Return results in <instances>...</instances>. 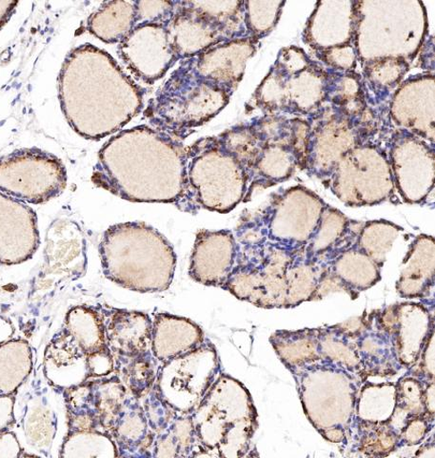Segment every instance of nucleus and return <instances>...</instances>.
I'll use <instances>...</instances> for the list:
<instances>
[{
    "instance_id": "32",
    "label": "nucleus",
    "mask_w": 435,
    "mask_h": 458,
    "mask_svg": "<svg viewBox=\"0 0 435 458\" xmlns=\"http://www.w3.org/2000/svg\"><path fill=\"white\" fill-rule=\"evenodd\" d=\"M64 332L87 353L107 348L103 317L92 308L78 306L66 314Z\"/></svg>"
},
{
    "instance_id": "9",
    "label": "nucleus",
    "mask_w": 435,
    "mask_h": 458,
    "mask_svg": "<svg viewBox=\"0 0 435 458\" xmlns=\"http://www.w3.org/2000/svg\"><path fill=\"white\" fill-rule=\"evenodd\" d=\"M324 183L353 208L380 205L397 191L387 151L372 140L347 153Z\"/></svg>"
},
{
    "instance_id": "13",
    "label": "nucleus",
    "mask_w": 435,
    "mask_h": 458,
    "mask_svg": "<svg viewBox=\"0 0 435 458\" xmlns=\"http://www.w3.org/2000/svg\"><path fill=\"white\" fill-rule=\"evenodd\" d=\"M220 360L212 343L165 363L159 371L156 391L177 412L192 414L217 379Z\"/></svg>"
},
{
    "instance_id": "47",
    "label": "nucleus",
    "mask_w": 435,
    "mask_h": 458,
    "mask_svg": "<svg viewBox=\"0 0 435 458\" xmlns=\"http://www.w3.org/2000/svg\"><path fill=\"white\" fill-rule=\"evenodd\" d=\"M13 404L12 395L0 394V433L6 432L13 423Z\"/></svg>"
},
{
    "instance_id": "24",
    "label": "nucleus",
    "mask_w": 435,
    "mask_h": 458,
    "mask_svg": "<svg viewBox=\"0 0 435 458\" xmlns=\"http://www.w3.org/2000/svg\"><path fill=\"white\" fill-rule=\"evenodd\" d=\"M152 329L148 314L113 310L105 324L107 347L127 358L147 355L152 348Z\"/></svg>"
},
{
    "instance_id": "3",
    "label": "nucleus",
    "mask_w": 435,
    "mask_h": 458,
    "mask_svg": "<svg viewBox=\"0 0 435 458\" xmlns=\"http://www.w3.org/2000/svg\"><path fill=\"white\" fill-rule=\"evenodd\" d=\"M310 123L284 114H264L220 134L248 177V202L255 190H265L305 168Z\"/></svg>"
},
{
    "instance_id": "46",
    "label": "nucleus",
    "mask_w": 435,
    "mask_h": 458,
    "mask_svg": "<svg viewBox=\"0 0 435 458\" xmlns=\"http://www.w3.org/2000/svg\"><path fill=\"white\" fill-rule=\"evenodd\" d=\"M21 454V447L16 436L10 432L0 433V458H14Z\"/></svg>"
},
{
    "instance_id": "44",
    "label": "nucleus",
    "mask_w": 435,
    "mask_h": 458,
    "mask_svg": "<svg viewBox=\"0 0 435 458\" xmlns=\"http://www.w3.org/2000/svg\"><path fill=\"white\" fill-rule=\"evenodd\" d=\"M144 412L151 431L155 435L163 432L178 417V412L165 403L157 391L149 394Z\"/></svg>"
},
{
    "instance_id": "40",
    "label": "nucleus",
    "mask_w": 435,
    "mask_h": 458,
    "mask_svg": "<svg viewBox=\"0 0 435 458\" xmlns=\"http://www.w3.org/2000/svg\"><path fill=\"white\" fill-rule=\"evenodd\" d=\"M409 69V63L401 59L374 60L364 64V83H369L372 90H379L382 94L389 89L395 88Z\"/></svg>"
},
{
    "instance_id": "34",
    "label": "nucleus",
    "mask_w": 435,
    "mask_h": 458,
    "mask_svg": "<svg viewBox=\"0 0 435 458\" xmlns=\"http://www.w3.org/2000/svg\"><path fill=\"white\" fill-rule=\"evenodd\" d=\"M92 408L100 432L110 436L127 400V389L123 383L113 377L91 382Z\"/></svg>"
},
{
    "instance_id": "17",
    "label": "nucleus",
    "mask_w": 435,
    "mask_h": 458,
    "mask_svg": "<svg viewBox=\"0 0 435 458\" xmlns=\"http://www.w3.org/2000/svg\"><path fill=\"white\" fill-rule=\"evenodd\" d=\"M238 252L233 232L201 229L196 236L188 276L199 284L223 289L235 267Z\"/></svg>"
},
{
    "instance_id": "49",
    "label": "nucleus",
    "mask_w": 435,
    "mask_h": 458,
    "mask_svg": "<svg viewBox=\"0 0 435 458\" xmlns=\"http://www.w3.org/2000/svg\"><path fill=\"white\" fill-rule=\"evenodd\" d=\"M424 405L426 414L429 419L433 420L434 418V383L431 381L424 392Z\"/></svg>"
},
{
    "instance_id": "31",
    "label": "nucleus",
    "mask_w": 435,
    "mask_h": 458,
    "mask_svg": "<svg viewBox=\"0 0 435 458\" xmlns=\"http://www.w3.org/2000/svg\"><path fill=\"white\" fill-rule=\"evenodd\" d=\"M324 274V265L307 259L301 253L293 256L286 271V308L316 300Z\"/></svg>"
},
{
    "instance_id": "22",
    "label": "nucleus",
    "mask_w": 435,
    "mask_h": 458,
    "mask_svg": "<svg viewBox=\"0 0 435 458\" xmlns=\"http://www.w3.org/2000/svg\"><path fill=\"white\" fill-rule=\"evenodd\" d=\"M205 342L201 327L190 319L166 312L155 314L151 350L158 361L166 363Z\"/></svg>"
},
{
    "instance_id": "15",
    "label": "nucleus",
    "mask_w": 435,
    "mask_h": 458,
    "mask_svg": "<svg viewBox=\"0 0 435 458\" xmlns=\"http://www.w3.org/2000/svg\"><path fill=\"white\" fill-rule=\"evenodd\" d=\"M119 55L126 67L142 82L163 79L179 61L171 46L167 25L135 26L120 43Z\"/></svg>"
},
{
    "instance_id": "39",
    "label": "nucleus",
    "mask_w": 435,
    "mask_h": 458,
    "mask_svg": "<svg viewBox=\"0 0 435 458\" xmlns=\"http://www.w3.org/2000/svg\"><path fill=\"white\" fill-rule=\"evenodd\" d=\"M282 2H244L246 35L257 42L267 37L280 18Z\"/></svg>"
},
{
    "instance_id": "41",
    "label": "nucleus",
    "mask_w": 435,
    "mask_h": 458,
    "mask_svg": "<svg viewBox=\"0 0 435 458\" xmlns=\"http://www.w3.org/2000/svg\"><path fill=\"white\" fill-rule=\"evenodd\" d=\"M145 356L130 358L121 372L125 388L138 399L148 395L155 382L154 368Z\"/></svg>"
},
{
    "instance_id": "1",
    "label": "nucleus",
    "mask_w": 435,
    "mask_h": 458,
    "mask_svg": "<svg viewBox=\"0 0 435 458\" xmlns=\"http://www.w3.org/2000/svg\"><path fill=\"white\" fill-rule=\"evenodd\" d=\"M187 148L150 124L113 135L98 152L92 181L132 203L172 204L186 194Z\"/></svg>"
},
{
    "instance_id": "2",
    "label": "nucleus",
    "mask_w": 435,
    "mask_h": 458,
    "mask_svg": "<svg viewBox=\"0 0 435 458\" xmlns=\"http://www.w3.org/2000/svg\"><path fill=\"white\" fill-rule=\"evenodd\" d=\"M59 98L72 131L93 140L121 131L144 108L141 86L109 53L88 43L66 56Z\"/></svg>"
},
{
    "instance_id": "28",
    "label": "nucleus",
    "mask_w": 435,
    "mask_h": 458,
    "mask_svg": "<svg viewBox=\"0 0 435 458\" xmlns=\"http://www.w3.org/2000/svg\"><path fill=\"white\" fill-rule=\"evenodd\" d=\"M110 437L117 446L130 455L143 454L154 446L155 435L138 398H127L120 418L113 426Z\"/></svg>"
},
{
    "instance_id": "19",
    "label": "nucleus",
    "mask_w": 435,
    "mask_h": 458,
    "mask_svg": "<svg viewBox=\"0 0 435 458\" xmlns=\"http://www.w3.org/2000/svg\"><path fill=\"white\" fill-rule=\"evenodd\" d=\"M381 268L355 242L331 256L324 264V274L316 299L333 292H344L356 297L381 281Z\"/></svg>"
},
{
    "instance_id": "21",
    "label": "nucleus",
    "mask_w": 435,
    "mask_h": 458,
    "mask_svg": "<svg viewBox=\"0 0 435 458\" xmlns=\"http://www.w3.org/2000/svg\"><path fill=\"white\" fill-rule=\"evenodd\" d=\"M169 38L179 63L199 55L209 48L229 41L225 36L188 7L186 2H179L175 16L167 26Z\"/></svg>"
},
{
    "instance_id": "11",
    "label": "nucleus",
    "mask_w": 435,
    "mask_h": 458,
    "mask_svg": "<svg viewBox=\"0 0 435 458\" xmlns=\"http://www.w3.org/2000/svg\"><path fill=\"white\" fill-rule=\"evenodd\" d=\"M306 120L310 133L304 170L323 182L347 153L372 134L370 118H353L330 105Z\"/></svg>"
},
{
    "instance_id": "43",
    "label": "nucleus",
    "mask_w": 435,
    "mask_h": 458,
    "mask_svg": "<svg viewBox=\"0 0 435 458\" xmlns=\"http://www.w3.org/2000/svg\"><path fill=\"white\" fill-rule=\"evenodd\" d=\"M315 55L326 68L337 72H355L359 61L355 43L315 51Z\"/></svg>"
},
{
    "instance_id": "8",
    "label": "nucleus",
    "mask_w": 435,
    "mask_h": 458,
    "mask_svg": "<svg viewBox=\"0 0 435 458\" xmlns=\"http://www.w3.org/2000/svg\"><path fill=\"white\" fill-rule=\"evenodd\" d=\"M231 96L176 69L149 100L144 116L150 125L181 140L216 117Z\"/></svg>"
},
{
    "instance_id": "7",
    "label": "nucleus",
    "mask_w": 435,
    "mask_h": 458,
    "mask_svg": "<svg viewBox=\"0 0 435 458\" xmlns=\"http://www.w3.org/2000/svg\"><path fill=\"white\" fill-rule=\"evenodd\" d=\"M324 200L302 185L273 194L269 205L243 221L235 236L240 245L269 246L293 256L305 249Z\"/></svg>"
},
{
    "instance_id": "35",
    "label": "nucleus",
    "mask_w": 435,
    "mask_h": 458,
    "mask_svg": "<svg viewBox=\"0 0 435 458\" xmlns=\"http://www.w3.org/2000/svg\"><path fill=\"white\" fill-rule=\"evenodd\" d=\"M186 4L219 29L228 40L247 38L244 24V2L186 0Z\"/></svg>"
},
{
    "instance_id": "14",
    "label": "nucleus",
    "mask_w": 435,
    "mask_h": 458,
    "mask_svg": "<svg viewBox=\"0 0 435 458\" xmlns=\"http://www.w3.org/2000/svg\"><path fill=\"white\" fill-rule=\"evenodd\" d=\"M385 149L396 191L404 202H426L434 188V143L397 129Z\"/></svg>"
},
{
    "instance_id": "38",
    "label": "nucleus",
    "mask_w": 435,
    "mask_h": 458,
    "mask_svg": "<svg viewBox=\"0 0 435 458\" xmlns=\"http://www.w3.org/2000/svg\"><path fill=\"white\" fill-rule=\"evenodd\" d=\"M63 457H117V444L106 433L99 431L70 432L62 450Z\"/></svg>"
},
{
    "instance_id": "10",
    "label": "nucleus",
    "mask_w": 435,
    "mask_h": 458,
    "mask_svg": "<svg viewBox=\"0 0 435 458\" xmlns=\"http://www.w3.org/2000/svg\"><path fill=\"white\" fill-rule=\"evenodd\" d=\"M292 258L269 246L238 243L236 265L223 290L259 308H286V271Z\"/></svg>"
},
{
    "instance_id": "16",
    "label": "nucleus",
    "mask_w": 435,
    "mask_h": 458,
    "mask_svg": "<svg viewBox=\"0 0 435 458\" xmlns=\"http://www.w3.org/2000/svg\"><path fill=\"white\" fill-rule=\"evenodd\" d=\"M257 46L250 38L225 41L180 62L177 69L233 95Z\"/></svg>"
},
{
    "instance_id": "29",
    "label": "nucleus",
    "mask_w": 435,
    "mask_h": 458,
    "mask_svg": "<svg viewBox=\"0 0 435 458\" xmlns=\"http://www.w3.org/2000/svg\"><path fill=\"white\" fill-rule=\"evenodd\" d=\"M136 25V3L130 0L107 2L96 10L87 21V30L97 39L115 45L133 30Z\"/></svg>"
},
{
    "instance_id": "48",
    "label": "nucleus",
    "mask_w": 435,
    "mask_h": 458,
    "mask_svg": "<svg viewBox=\"0 0 435 458\" xmlns=\"http://www.w3.org/2000/svg\"><path fill=\"white\" fill-rule=\"evenodd\" d=\"M17 6V2H8V0L4 2V0H0V29L8 22Z\"/></svg>"
},
{
    "instance_id": "37",
    "label": "nucleus",
    "mask_w": 435,
    "mask_h": 458,
    "mask_svg": "<svg viewBox=\"0 0 435 458\" xmlns=\"http://www.w3.org/2000/svg\"><path fill=\"white\" fill-rule=\"evenodd\" d=\"M154 441V456L187 457L197 442L192 417H177Z\"/></svg>"
},
{
    "instance_id": "26",
    "label": "nucleus",
    "mask_w": 435,
    "mask_h": 458,
    "mask_svg": "<svg viewBox=\"0 0 435 458\" xmlns=\"http://www.w3.org/2000/svg\"><path fill=\"white\" fill-rule=\"evenodd\" d=\"M87 354L64 331L56 335L46 348L45 370L47 379L56 388L68 390L89 378Z\"/></svg>"
},
{
    "instance_id": "50",
    "label": "nucleus",
    "mask_w": 435,
    "mask_h": 458,
    "mask_svg": "<svg viewBox=\"0 0 435 458\" xmlns=\"http://www.w3.org/2000/svg\"><path fill=\"white\" fill-rule=\"evenodd\" d=\"M13 334V328L12 324L2 315H0V345L3 343L10 340Z\"/></svg>"
},
{
    "instance_id": "42",
    "label": "nucleus",
    "mask_w": 435,
    "mask_h": 458,
    "mask_svg": "<svg viewBox=\"0 0 435 458\" xmlns=\"http://www.w3.org/2000/svg\"><path fill=\"white\" fill-rule=\"evenodd\" d=\"M136 3V25L170 23L178 10L179 2L168 0H139Z\"/></svg>"
},
{
    "instance_id": "6",
    "label": "nucleus",
    "mask_w": 435,
    "mask_h": 458,
    "mask_svg": "<svg viewBox=\"0 0 435 458\" xmlns=\"http://www.w3.org/2000/svg\"><path fill=\"white\" fill-rule=\"evenodd\" d=\"M191 417L197 441L213 457H238L248 451L256 411L238 381L217 377Z\"/></svg>"
},
{
    "instance_id": "4",
    "label": "nucleus",
    "mask_w": 435,
    "mask_h": 458,
    "mask_svg": "<svg viewBox=\"0 0 435 458\" xmlns=\"http://www.w3.org/2000/svg\"><path fill=\"white\" fill-rule=\"evenodd\" d=\"M99 253L105 276L132 292H165L175 276V250L164 235L142 222L110 226L101 239Z\"/></svg>"
},
{
    "instance_id": "25",
    "label": "nucleus",
    "mask_w": 435,
    "mask_h": 458,
    "mask_svg": "<svg viewBox=\"0 0 435 458\" xmlns=\"http://www.w3.org/2000/svg\"><path fill=\"white\" fill-rule=\"evenodd\" d=\"M393 333L397 353L422 352L430 335L434 333L433 310L424 304L401 303L383 310Z\"/></svg>"
},
{
    "instance_id": "33",
    "label": "nucleus",
    "mask_w": 435,
    "mask_h": 458,
    "mask_svg": "<svg viewBox=\"0 0 435 458\" xmlns=\"http://www.w3.org/2000/svg\"><path fill=\"white\" fill-rule=\"evenodd\" d=\"M32 350L24 340H8L0 345V394L12 395L30 375Z\"/></svg>"
},
{
    "instance_id": "18",
    "label": "nucleus",
    "mask_w": 435,
    "mask_h": 458,
    "mask_svg": "<svg viewBox=\"0 0 435 458\" xmlns=\"http://www.w3.org/2000/svg\"><path fill=\"white\" fill-rule=\"evenodd\" d=\"M39 245L35 211L0 192V264L17 265L31 258Z\"/></svg>"
},
{
    "instance_id": "20",
    "label": "nucleus",
    "mask_w": 435,
    "mask_h": 458,
    "mask_svg": "<svg viewBox=\"0 0 435 458\" xmlns=\"http://www.w3.org/2000/svg\"><path fill=\"white\" fill-rule=\"evenodd\" d=\"M86 240L80 226L70 220H57L48 229L45 275L75 280L85 274Z\"/></svg>"
},
{
    "instance_id": "45",
    "label": "nucleus",
    "mask_w": 435,
    "mask_h": 458,
    "mask_svg": "<svg viewBox=\"0 0 435 458\" xmlns=\"http://www.w3.org/2000/svg\"><path fill=\"white\" fill-rule=\"evenodd\" d=\"M89 377H104L113 371V360L109 348H105L87 355Z\"/></svg>"
},
{
    "instance_id": "12",
    "label": "nucleus",
    "mask_w": 435,
    "mask_h": 458,
    "mask_svg": "<svg viewBox=\"0 0 435 458\" xmlns=\"http://www.w3.org/2000/svg\"><path fill=\"white\" fill-rule=\"evenodd\" d=\"M66 185L65 165L48 152L27 148L0 159V192L23 204L49 202L59 197Z\"/></svg>"
},
{
    "instance_id": "23",
    "label": "nucleus",
    "mask_w": 435,
    "mask_h": 458,
    "mask_svg": "<svg viewBox=\"0 0 435 458\" xmlns=\"http://www.w3.org/2000/svg\"><path fill=\"white\" fill-rule=\"evenodd\" d=\"M361 225L326 204L314 233L300 253L324 265L331 256L356 242Z\"/></svg>"
},
{
    "instance_id": "36",
    "label": "nucleus",
    "mask_w": 435,
    "mask_h": 458,
    "mask_svg": "<svg viewBox=\"0 0 435 458\" xmlns=\"http://www.w3.org/2000/svg\"><path fill=\"white\" fill-rule=\"evenodd\" d=\"M401 233L403 228L394 223L386 220L369 221L361 225L356 245L382 267L386 255Z\"/></svg>"
},
{
    "instance_id": "27",
    "label": "nucleus",
    "mask_w": 435,
    "mask_h": 458,
    "mask_svg": "<svg viewBox=\"0 0 435 458\" xmlns=\"http://www.w3.org/2000/svg\"><path fill=\"white\" fill-rule=\"evenodd\" d=\"M435 245L432 236L419 235L412 242L403 262L397 289L408 299L432 298L434 289Z\"/></svg>"
},
{
    "instance_id": "5",
    "label": "nucleus",
    "mask_w": 435,
    "mask_h": 458,
    "mask_svg": "<svg viewBox=\"0 0 435 458\" xmlns=\"http://www.w3.org/2000/svg\"><path fill=\"white\" fill-rule=\"evenodd\" d=\"M247 174L220 135L201 138L187 148L186 194L180 208L227 214L245 202Z\"/></svg>"
},
{
    "instance_id": "30",
    "label": "nucleus",
    "mask_w": 435,
    "mask_h": 458,
    "mask_svg": "<svg viewBox=\"0 0 435 458\" xmlns=\"http://www.w3.org/2000/svg\"><path fill=\"white\" fill-rule=\"evenodd\" d=\"M328 69V68H327ZM324 103L353 118L367 116V102L364 79L356 72L328 69Z\"/></svg>"
}]
</instances>
